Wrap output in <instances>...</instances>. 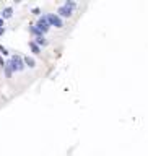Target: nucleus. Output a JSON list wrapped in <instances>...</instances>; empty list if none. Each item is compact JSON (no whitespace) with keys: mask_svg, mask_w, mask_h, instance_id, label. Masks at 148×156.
Returning a JSON list of instances; mask_svg holds the SVG:
<instances>
[{"mask_svg":"<svg viewBox=\"0 0 148 156\" xmlns=\"http://www.w3.org/2000/svg\"><path fill=\"white\" fill-rule=\"evenodd\" d=\"M3 68H5V75H7L8 78H10L15 72H23V68H25V62H23V57H21V55L13 54L12 57L8 59V62H5Z\"/></svg>","mask_w":148,"mask_h":156,"instance_id":"nucleus-1","label":"nucleus"},{"mask_svg":"<svg viewBox=\"0 0 148 156\" xmlns=\"http://www.w3.org/2000/svg\"><path fill=\"white\" fill-rule=\"evenodd\" d=\"M49 23L46 21V16H41L39 20L36 21V25H31L30 26V33L31 34H34L36 37L37 36H44L47 31H49Z\"/></svg>","mask_w":148,"mask_h":156,"instance_id":"nucleus-2","label":"nucleus"},{"mask_svg":"<svg viewBox=\"0 0 148 156\" xmlns=\"http://www.w3.org/2000/svg\"><path fill=\"white\" fill-rule=\"evenodd\" d=\"M75 8H77V3H75L73 0H67L64 5H62L59 10H57V16H60V18H69V16H72V13H73Z\"/></svg>","mask_w":148,"mask_h":156,"instance_id":"nucleus-3","label":"nucleus"},{"mask_svg":"<svg viewBox=\"0 0 148 156\" xmlns=\"http://www.w3.org/2000/svg\"><path fill=\"white\" fill-rule=\"evenodd\" d=\"M44 16H46V21L49 23V26H54V28L64 26V21H62L60 16H57V13H49V15H44Z\"/></svg>","mask_w":148,"mask_h":156,"instance_id":"nucleus-4","label":"nucleus"},{"mask_svg":"<svg viewBox=\"0 0 148 156\" xmlns=\"http://www.w3.org/2000/svg\"><path fill=\"white\" fill-rule=\"evenodd\" d=\"M23 62H25V65H28L30 68L36 67V60L33 57H30V55H23Z\"/></svg>","mask_w":148,"mask_h":156,"instance_id":"nucleus-5","label":"nucleus"},{"mask_svg":"<svg viewBox=\"0 0 148 156\" xmlns=\"http://www.w3.org/2000/svg\"><path fill=\"white\" fill-rule=\"evenodd\" d=\"M12 15H13V8L10 7V8H5V10L0 13V18H2V20H5V18H12Z\"/></svg>","mask_w":148,"mask_h":156,"instance_id":"nucleus-6","label":"nucleus"},{"mask_svg":"<svg viewBox=\"0 0 148 156\" xmlns=\"http://www.w3.org/2000/svg\"><path fill=\"white\" fill-rule=\"evenodd\" d=\"M34 42H36V44L39 46V47H41V46H47V44H49V41H47V39H46L44 36H37Z\"/></svg>","mask_w":148,"mask_h":156,"instance_id":"nucleus-7","label":"nucleus"},{"mask_svg":"<svg viewBox=\"0 0 148 156\" xmlns=\"http://www.w3.org/2000/svg\"><path fill=\"white\" fill-rule=\"evenodd\" d=\"M30 49H31L33 54H39V52H41V47L37 46L34 41H31V42H30Z\"/></svg>","mask_w":148,"mask_h":156,"instance_id":"nucleus-8","label":"nucleus"},{"mask_svg":"<svg viewBox=\"0 0 148 156\" xmlns=\"http://www.w3.org/2000/svg\"><path fill=\"white\" fill-rule=\"evenodd\" d=\"M0 52H2L3 55H8V54H10V52L7 50V47H3V46H0Z\"/></svg>","mask_w":148,"mask_h":156,"instance_id":"nucleus-9","label":"nucleus"},{"mask_svg":"<svg viewBox=\"0 0 148 156\" xmlns=\"http://www.w3.org/2000/svg\"><path fill=\"white\" fill-rule=\"evenodd\" d=\"M31 13H33V15H41V10H39V8H33Z\"/></svg>","mask_w":148,"mask_h":156,"instance_id":"nucleus-10","label":"nucleus"},{"mask_svg":"<svg viewBox=\"0 0 148 156\" xmlns=\"http://www.w3.org/2000/svg\"><path fill=\"white\" fill-rule=\"evenodd\" d=\"M3 33H5V28H0V36H2Z\"/></svg>","mask_w":148,"mask_h":156,"instance_id":"nucleus-11","label":"nucleus"},{"mask_svg":"<svg viewBox=\"0 0 148 156\" xmlns=\"http://www.w3.org/2000/svg\"><path fill=\"white\" fill-rule=\"evenodd\" d=\"M0 28H3V20L0 18Z\"/></svg>","mask_w":148,"mask_h":156,"instance_id":"nucleus-12","label":"nucleus"}]
</instances>
